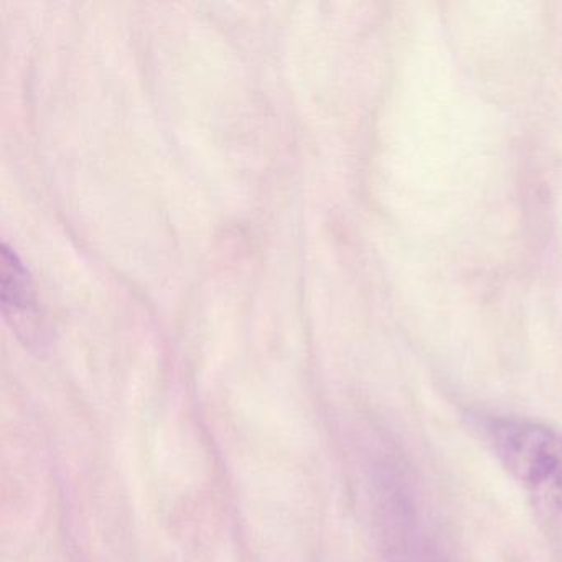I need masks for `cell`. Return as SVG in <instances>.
<instances>
[{
  "label": "cell",
  "instance_id": "obj_2",
  "mask_svg": "<svg viewBox=\"0 0 562 562\" xmlns=\"http://www.w3.org/2000/svg\"><path fill=\"white\" fill-rule=\"evenodd\" d=\"M378 503L381 538L393 562H442L417 515L409 493L383 480Z\"/></svg>",
  "mask_w": 562,
  "mask_h": 562
},
{
  "label": "cell",
  "instance_id": "obj_3",
  "mask_svg": "<svg viewBox=\"0 0 562 562\" xmlns=\"http://www.w3.org/2000/svg\"><path fill=\"white\" fill-rule=\"evenodd\" d=\"M0 295L2 311L12 330L31 350L44 351L48 345L44 315L27 269L8 245L0 249Z\"/></svg>",
  "mask_w": 562,
  "mask_h": 562
},
{
  "label": "cell",
  "instance_id": "obj_1",
  "mask_svg": "<svg viewBox=\"0 0 562 562\" xmlns=\"http://www.w3.org/2000/svg\"><path fill=\"white\" fill-rule=\"evenodd\" d=\"M490 446L516 482L549 512L562 509V432L518 417L486 424Z\"/></svg>",
  "mask_w": 562,
  "mask_h": 562
}]
</instances>
